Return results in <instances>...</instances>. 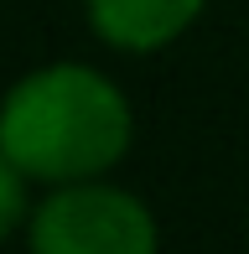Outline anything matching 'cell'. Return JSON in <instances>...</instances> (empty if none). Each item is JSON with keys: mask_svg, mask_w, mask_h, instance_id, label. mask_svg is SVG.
I'll return each mask as SVG.
<instances>
[{"mask_svg": "<svg viewBox=\"0 0 249 254\" xmlns=\"http://www.w3.org/2000/svg\"><path fill=\"white\" fill-rule=\"evenodd\" d=\"M0 145L31 182L99 177L130 145V104L94 67H42L0 104Z\"/></svg>", "mask_w": 249, "mask_h": 254, "instance_id": "cell-1", "label": "cell"}, {"mask_svg": "<svg viewBox=\"0 0 249 254\" xmlns=\"http://www.w3.org/2000/svg\"><path fill=\"white\" fill-rule=\"evenodd\" d=\"M16 218H26V171L0 145V239L16 228Z\"/></svg>", "mask_w": 249, "mask_h": 254, "instance_id": "cell-4", "label": "cell"}, {"mask_svg": "<svg viewBox=\"0 0 249 254\" xmlns=\"http://www.w3.org/2000/svg\"><path fill=\"white\" fill-rule=\"evenodd\" d=\"M31 254H156V218L130 192L62 182L31 218Z\"/></svg>", "mask_w": 249, "mask_h": 254, "instance_id": "cell-2", "label": "cell"}, {"mask_svg": "<svg viewBox=\"0 0 249 254\" xmlns=\"http://www.w3.org/2000/svg\"><path fill=\"white\" fill-rule=\"evenodd\" d=\"M202 0H88L94 31L124 52H151L161 42L182 37L197 21Z\"/></svg>", "mask_w": 249, "mask_h": 254, "instance_id": "cell-3", "label": "cell"}]
</instances>
